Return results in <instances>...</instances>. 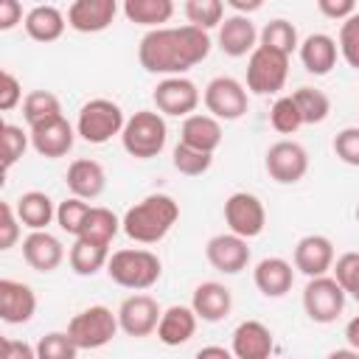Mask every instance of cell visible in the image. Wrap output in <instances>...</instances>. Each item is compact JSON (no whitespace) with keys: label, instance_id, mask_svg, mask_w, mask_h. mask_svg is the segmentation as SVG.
Wrapping results in <instances>:
<instances>
[{"label":"cell","instance_id":"12","mask_svg":"<svg viewBox=\"0 0 359 359\" xmlns=\"http://www.w3.org/2000/svg\"><path fill=\"white\" fill-rule=\"evenodd\" d=\"M264 168H266L269 180H275L278 185H294L309 171V154L294 140H278L266 149Z\"/></svg>","mask_w":359,"mask_h":359},{"label":"cell","instance_id":"44","mask_svg":"<svg viewBox=\"0 0 359 359\" xmlns=\"http://www.w3.org/2000/svg\"><path fill=\"white\" fill-rule=\"evenodd\" d=\"M334 154L345 163L359 168V126H345L334 135Z\"/></svg>","mask_w":359,"mask_h":359},{"label":"cell","instance_id":"50","mask_svg":"<svg viewBox=\"0 0 359 359\" xmlns=\"http://www.w3.org/2000/svg\"><path fill=\"white\" fill-rule=\"evenodd\" d=\"M194 359H236V356H233V351H227L222 345H205L194 353Z\"/></svg>","mask_w":359,"mask_h":359},{"label":"cell","instance_id":"6","mask_svg":"<svg viewBox=\"0 0 359 359\" xmlns=\"http://www.w3.org/2000/svg\"><path fill=\"white\" fill-rule=\"evenodd\" d=\"M118 331H121L118 311H112L107 306L81 309L67 323V334H70V339L76 342L79 351H98V348L109 345Z\"/></svg>","mask_w":359,"mask_h":359},{"label":"cell","instance_id":"25","mask_svg":"<svg viewBox=\"0 0 359 359\" xmlns=\"http://www.w3.org/2000/svg\"><path fill=\"white\" fill-rule=\"evenodd\" d=\"M180 143H185V146H191L196 151L213 154L222 146V121H216L208 112L188 115L182 121V126H180Z\"/></svg>","mask_w":359,"mask_h":359},{"label":"cell","instance_id":"54","mask_svg":"<svg viewBox=\"0 0 359 359\" xmlns=\"http://www.w3.org/2000/svg\"><path fill=\"white\" fill-rule=\"evenodd\" d=\"M356 222H359V205H356Z\"/></svg>","mask_w":359,"mask_h":359},{"label":"cell","instance_id":"14","mask_svg":"<svg viewBox=\"0 0 359 359\" xmlns=\"http://www.w3.org/2000/svg\"><path fill=\"white\" fill-rule=\"evenodd\" d=\"M208 264L222 275H238L250 264V247L247 238H238L233 233H219L205 244Z\"/></svg>","mask_w":359,"mask_h":359},{"label":"cell","instance_id":"37","mask_svg":"<svg viewBox=\"0 0 359 359\" xmlns=\"http://www.w3.org/2000/svg\"><path fill=\"white\" fill-rule=\"evenodd\" d=\"M90 208L93 205H87L84 199H79V196H67V199H62L59 205H56V224L67 233V236H81V227H84V222H87V216H90Z\"/></svg>","mask_w":359,"mask_h":359},{"label":"cell","instance_id":"49","mask_svg":"<svg viewBox=\"0 0 359 359\" xmlns=\"http://www.w3.org/2000/svg\"><path fill=\"white\" fill-rule=\"evenodd\" d=\"M22 20V6L17 0H0V31H11Z\"/></svg>","mask_w":359,"mask_h":359},{"label":"cell","instance_id":"22","mask_svg":"<svg viewBox=\"0 0 359 359\" xmlns=\"http://www.w3.org/2000/svg\"><path fill=\"white\" fill-rule=\"evenodd\" d=\"M219 48H222V53H227L233 59L250 56L258 48L255 22L250 17H241V14L224 17V22L219 25Z\"/></svg>","mask_w":359,"mask_h":359},{"label":"cell","instance_id":"55","mask_svg":"<svg viewBox=\"0 0 359 359\" xmlns=\"http://www.w3.org/2000/svg\"><path fill=\"white\" fill-rule=\"evenodd\" d=\"M353 300H356V303H359V294H356V297H353Z\"/></svg>","mask_w":359,"mask_h":359},{"label":"cell","instance_id":"52","mask_svg":"<svg viewBox=\"0 0 359 359\" xmlns=\"http://www.w3.org/2000/svg\"><path fill=\"white\" fill-rule=\"evenodd\" d=\"M230 3V8H236V14H241V17H247L250 11H258L264 3L261 0H227Z\"/></svg>","mask_w":359,"mask_h":359},{"label":"cell","instance_id":"53","mask_svg":"<svg viewBox=\"0 0 359 359\" xmlns=\"http://www.w3.org/2000/svg\"><path fill=\"white\" fill-rule=\"evenodd\" d=\"M325 359H359V351H353V348H337Z\"/></svg>","mask_w":359,"mask_h":359},{"label":"cell","instance_id":"33","mask_svg":"<svg viewBox=\"0 0 359 359\" xmlns=\"http://www.w3.org/2000/svg\"><path fill=\"white\" fill-rule=\"evenodd\" d=\"M258 45L269 48V50H278L283 56H292V50L300 48V39H297V28L283 20V17H275L269 20L261 31H258Z\"/></svg>","mask_w":359,"mask_h":359},{"label":"cell","instance_id":"46","mask_svg":"<svg viewBox=\"0 0 359 359\" xmlns=\"http://www.w3.org/2000/svg\"><path fill=\"white\" fill-rule=\"evenodd\" d=\"M22 84L20 79L11 73V70H3L0 73V109L3 112H11L17 104H22Z\"/></svg>","mask_w":359,"mask_h":359},{"label":"cell","instance_id":"16","mask_svg":"<svg viewBox=\"0 0 359 359\" xmlns=\"http://www.w3.org/2000/svg\"><path fill=\"white\" fill-rule=\"evenodd\" d=\"M76 126L62 115L31 129V149L45 160H59L73 149Z\"/></svg>","mask_w":359,"mask_h":359},{"label":"cell","instance_id":"47","mask_svg":"<svg viewBox=\"0 0 359 359\" xmlns=\"http://www.w3.org/2000/svg\"><path fill=\"white\" fill-rule=\"evenodd\" d=\"M317 8L328 20H339V22H345L348 17L356 14V3L353 0H317Z\"/></svg>","mask_w":359,"mask_h":359},{"label":"cell","instance_id":"51","mask_svg":"<svg viewBox=\"0 0 359 359\" xmlns=\"http://www.w3.org/2000/svg\"><path fill=\"white\" fill-rule=\"evenodd\" d=\"M345 339H348V348L359 351V314L348 320V325H345Z\"/></svg>","mask_w":359,"mask_h":359},{"label":"cell","instance_id":"9","mask_svg":"<svg viewBox=\"0 0 359 359\" xmlns=\"http://www.w3.org/2000/svg\"><path fill=\"white\" fill-rule=\"evenodd\" d=\"M345 297L348 294L342 292V286L331 275L309 278V283L303 289V311L311 323L328 325L345 311Z\"/></svg>","mask_w":359,"mask_h":359},{"label":"cell","instance_id":"18","mask_svg":"<svg viewBox=\"0 0 359 359\" xmlns=\"http://www.w3.org/2000/svg\"><path fill=\"white\" fill-rule=\"evenodd\" d=\"M118 14L115 0H76L67 8V25L79 34H98L112 25Z\"/></svg>","mask_w":359,"mask_h":359},{"label":"cell","instance_id":"21","mask_svg":"<svg viewBox=\"0 0 359 359\" xmlns=\"http://www.w3.org/2000/svg\"><path fill=\"white\" fill-rule=\"evenodd\" d=\"M65 185L70 191V196H79V199H95L104 194L107 188V171L98 160H90V157H79L67 165V174H65Z\"/></svg>","mask_w":359,"mask_h":359},{"label":"cell","instance_id":"48","mask_svg":"<svg viewBox=\"0 0 359 359\" xmlns=\"http://www.w3.org/2000/svg\"><path fill=\"white\" fill-rule=\"evenodd\" d=\"M3 359H36V345H28L25 339H3Z\"/></svg>","mask_w":359,"mask_h":359},{"label":"cell","instance_id":"24","mask_svg":"<svg viewBox=\"0 0 359 359\" xmlns=\"http://www.w3.org/2000/svg\"><path fill=\"white\" fill-rule=\"evenodd\" d=\"M191 309L194 314L202 320V323H219L230 314L233 309V294L224 283L219 280H202L196 289H194V297H191Z\"/></svg>","mask_w":359,"mask_h":359},{"label":"cell","instance_id":"29","mask_svg":"<svg viewBox=\"0 0 359 359\" xmlns=\"http://www.w3.org/2000/svg\"><path fill=\"white\" fill-rule=\"evenodd\" d=\"M22 25H25V34L34 42H56L65 34L67 17L56 6H34L25 14V22Z\"/></svg>","mask_w":359,"mask_h":359},{"label":"cell","instance_id":"4","mask_svg":"<svg viewBox=\"0 0 359 359\" xmlns=\"http://www.w3.org/2000/svg\"><path fill=\"white\" fill-rule=\"evenodd\" d=\"M165 140H168V126L157 109H137L135 115L126 118V126L121 132L123 151L132 154L135 160L157 157L165 149Z\"/></svg>","mask_w":359,"mask_h":359},{"label":"cell","instance_id":"40","mask_svg":"<svg viewBox=\"0 0 359 359\" xmlns=\"http://www.w3.org/2000/svg\"><path fill=\"white\" fill-rule=\"evenodd\" d=\"M79 348L67 331H48L36 342V359H76Z\"/></svg>","mask_w":359,"mask_h":359},{"label":"cell","instance_id":"30","mask_svg":"<svg viewBox=\"0 0 359 359\" xmlns=\"http://www.w3.org/2000/svg\"><path fill=\"white\" fill-rule=\"evenodd\" d=\"M109 244H98V241H90V238H76L70 252H67V261H70V269L81 278H90L101 269H107L109 264Z\"/></svg>","mask_w":359,"mask_h":359},{"label":"cell","instance_id":"39","mask_svg":"<svg viewBox=\"0 0 359 359\" xmlns=\"http://www.w3.org/2000/svg\"><path fill=\"white\" fill-rule=\"evenodd\" d=\"M269 123H272V129L280 132V135H294V132L303 126L300 109H297V104H294L292 95H280V98L272 104V109H269Z\"/></svg>","mask_w":359,"mask_h":359},{"label":"cell","instance_id":"15","mask_svg":"<svg viewBox=\"0 0 359 359\" xmlns=\"http://www.w3.org/2000/svg\"><path fill=\"white\" fill-rule=\"evenodd\" d=\"M292 258H294V269L303 272L306 278H323L334 269V241L320 233L303 236L294 244Z\"/></svg>","mask_w":359,"mask_h":359},{"label":"cell","instance_id":"41","mask_svg":"<svg viewBox=\"0 0 359 359\" xmlns=\"http://www.w3.org/2000/svg\"><path fill=\"white\" fill-rule=\"evenodd\" d=\"M0 135H3V171H8L31 146V132H25L17 123H3Z\"/></svg>","mask_w":359,"mask_h":359},{"label":"cell","instance_id":"43","mask_svg":"<svg viewBox=\"0 0 359 359\" xmlns=\"http://www.w3.org/2000/svg\"><path fill=\"white\" fill-rule=\"evenodd\" d=\"M337 48H339V56L348 62V67L359 70V11L339 25Z\"/></svg>","mask_w":359,"mask_h":359},{"label":"cell","instance_id":"2","mask_svg":"<svg viewBox=\"0 0 359 359\" xmlns=\"http://www.w3.org/2000/svg\"><path fill=\"white\" fill-rule=\"evenodd\" d=\"M177 219H180V205L174 196L149 194L123 213L121 230L137 244H157L168 236V230L177 224Z\"/></svg>","mask_w":359,"mask_h":359},{"label":"cell","instance_id":"32","mask_svg":"<svg viewBox=\"0 0 359 359\" xmlns=\"http://www.w3.org/2000/svg\"><path fill=\"white\" fill-rule=\"evenodd\" d=\"M22 118L28 123V129L48 123L53 118H62V101L59 95H53L50 90H31L22 101Z\"/></svg>","mask_w":359,"mask_h":359},{"label":"cell","instance_id":"28","mask_svg":"<svg viewBox=\"0 0 359 359\" xmlns=\"http://www.w3.org/2000/svg\"><path fill=\"white\" fill-rule=\"evenodd\" d=\"M20 224H25L31 233L34 230H48V224L56 219V205L45 191H25L14 202Z\"/></svg>","mask_w":359,"mask_h":359},{"label":"cell","instance_id":"11","mask_svg":"<svg viewBox=\"0 0 359 359\" xmlns=\"http://www.w3.org/2000/svg\"><path fill=\"white\" fill-rule=\"evenodd\" d=\"M199 87L185 79V76H168L163 79L154 93H151V101L157 107L160 115H168V118H188L196 112L199 107Z\"/></svg>","mask_w":359,"mask_h":359},{"label":"cell","instance_id":"13","mask_svg":"<svg viewBox=\"0 0 359 359\" xmlns=\"http://www.w3.org/2000/svg\"><path fill=\"white\" fill-rule=\"evenodd\" d=\"M163 309L151 294H129L121 306H118V325L126 337L143 339L151 337L160 325Z\"/></svg>","mask_w":359,"mask_h":359},{"label":"cell","instance_id":"38","mask_svg":"<svg viewBox=\"0 0 359 359\" xmlns=\"http://www.w3.org/2000/svg\"><path fill=\"white\" fill-rule=\"evenodd\" d=\"M171 163L185 177H202L213 165V154H205V151H196L185 143H177L174 151H171Z\"/></svg>","mask_w":359,"mask_h":359},{"label":"cell","instance_id":"10","mask_svg":"<svg viewBox=\"0 0 359 359\" xmlns=\"http://www.w3.org/2000/svg\"><path fill=\"white\" fill-rule=\"evenodd\" d=\"M224 222L233 236L238 238H255L266 227V210L264 202L250 191H236L224 199Z\"/></svg>","mask_w":359,"mask_h":359},{"label":"cell","instance_id":"27","mask_svg":"<svg viewBox=\"0 0 359 359\" xmlns=\"http://www.w3.org/2000/svg\"><path fill=\"white\" fill-rule=\"evenodd\" d=\"M196 323L199 317L194 314L191 306H168L160 317V325H157V339L168 348H177V345H185L194 334H196Z\"/></svg>","mask_w":359,"mask_h":359},{"label":"cell","instance_id":"26","mask_svg":"<svg viewBox=\"0 0 359 359\" xmlns=\"http://www.w3.org/2000/svg\"><path fill=\"white\" fill-rule=\"evenodd\" d=\"M300 62L306 67V73L311 76H328L334 67H337V56H339V48H337V39L328 36V34H309L300 48Z\"/></svg>","mask_w":359,"mask_h":359},{"label":"cell","instance_id":"19","mask_svg":"<svg viewBox=\"0 0 359 359\" xmlns=\"http://www.w3.org/2000/svg\"><path fill=\"white\" fill-rule=\"evenodd\" d=\"M22 258H25V264L34 269V272H53V269H59L62 266V261H65V247H62V241L53 236V233H48V230H34V233H28L25 238H22Z\"/></svg>","mask_w":359,"mask_h":359},{"label":"cell","instance_id":"34","mask_svg":"<svg viewBox=\"0 0 359 359\" xmlns=\"http://www.w3.org/2000/svg\"><path fill=\"white\" fill-rule=\"evenodd\" d=\"M182 14H185L188 25H194L199 31H210L224 22V3L222 0H185Z\"/></svg>","mask_w":359,"mask_h":359},{"label":"cell","instance_id":"20","mask_svg":"<svg viewBox=\"0 0 359 359\" xmlns=\"http://www.w3.org/2000/svg\"><path fill=\"white\" fill-rule=\"evenodd\" d=\"M36 314V294L28 283L3 278L0 280V317L8 325H22Z\"/></svg>","mask_w":359,"mask_h":359},{"label":"cell","instance_id":"17","mask_svg":"<svg viewBox=\"0 0 359 359\" xmlns=\"http://www.w3.org/2000/svg\"><path fill=\"white\" fill-rule=\"evenodd\" d=\"M230 351L236 359H269L275 351L272 331L261 320H244L233 331Z\"/></svg>","mask_w":359,"mask_h":359},{"label":"cell","instance_id":"23","mask_svg":"<svg viewBox=\"0 0 359 359\" xmlns=\"http://www.w3.org/2000/svg\"><path fill=\"white\" fill-rule=\"evenodd\" d=\"M252 280H255V289L264 294V297H283L292 292V283H294V269L286 258H278V255H269V258H261L252 269Z\"/></svg>","mask_w":359,"mask_h":359},{"label":"cell","instance_id":"45","mask_svg":"<svg viewBox=\"0 0 359 359\" xmlns=\"http://www.w3.org/2000/svg\"><path fill=\"white\" fill-rule=\"evenodd\" d=\"M20 238V219L11 202L0 205V250H11Z\"/></svg>","mask_w":359,"mask_h":359},{"label":"cell","instance_id":"36","mask_svg":"<svg viewBox=\"0 0 359 359\" xmlns=\"http://www.w3.org/2000/svg\"><path fill=\"white\" fill-rule=\"evenodd\" d=\"M118 230H121V219L109 208H90V216H87L79 238H90V241H98V244H112Z\"/></svg>","mask_w":359,"mask_h":359},{"label":"cell","instance_id":"35","mask_svg":"<svg viewBox=\"0 0 359 359\" xmlns=\"http://www.w3.org/2000/svg\"><path fill=\"white\" fill-rule=\"evenodd\" d=\"M292 98H294V104L300 109L303 123H311V126L323 123L328 118V112H331V98L317 87H297L292 93Z\"/></svg>","mask_w":359,"mask_h":359},{"label":"cell","instance_id":"8","mask_svg":"<svg viewBox=\"0 0 359 359\" xmlns=\"http://www.w3.org/2000/svg\"><path fill=\"white\" fill-rule=\"evenodd\" d=\"M202 101H205L208 115H213L216 121H238L241 115H247V107H250L247 87L233 76L210 79L205 84Z\"/></svg>","mask_w":359,"mask_h":359},{"label":"cell","instance_id":"31","mask_svg":"<svg viewBox=\"0 0 359 359\" xmlns=\"http://www.w3.org/2000/svg\"><path fill=\"white\" fill-rule=\"evenodd\" d=\"M123 14L129 22L146 25L154 31V28H163V22L174 17V3L171 0H126Z\"/></svg>","mask_w":359,"mask_h":359},{"label":"cell","instance_id":"42","mask_svg":"<svg viewBox=\"0 0 359 359\" xmlns=\"http://www.w3.org/2000/svg\"><path fill=\"white\" fill-rule=\"evenodd\" d=\"M334 280L342 286L345 294L356 297L359 294V252H342L337 261H334V269H331Z\"/></svg>","mask_w":359,"mask_h":359},{"label":"cell","instance_id":"7","mask_svg":"<svg viewBox=\"0 0 359 359\" xmlns=\"http://www.w3.org/2000/svg\"><path fill=\"white\" fill-rule=\"evenodd\" d=\"M289 76V56L258 45L247 59V90L255 95H272L283 90Z\"/></svg>","mask_w":359,"mask_h":359},{"label":"cell","instance_id":"3","mask_svg":"<svg viewBox=\"0 0 359 359\" xmlns=\"http://www.w3.org/2000/svg\"><path fill=\"white\" fill-rule=\"evenodd\" d=\"M160 272H163L160 258L151 250H140V247L115 250L109 255V264H107L109 280L123 286V289H132V292L151 289L160 280Z\"/></svg>","mask_w":359,"mask_h":359},{"label":"cell","instance_id":"5","mask_svg":"<svg viewBox=\"0 0 359 359\" xmlns=\"http://www.w3.org/2000/svg\"><path fill=\"white\" fill-rule=\"evenodd\" d=\"M126 126L123 109L121 104L109 101V98H93L79 109L76 118V135L93 146L109 143L115 135H121Z\"/></svg>","mask_w":359,"mask_h":359},{"label":"cell","instance_id":"1","mask_svg":"<svg viewBox=\"0 0 359 359\" xmlns=\"http://www.w3.org/2000/svg\"><path fill=\"white\" fill-rule=\"evenodd\" d=\"M210 53L208 31L194 25H174V28H154L137 45V62L146 73L157 76H182Z\"/></svg>","mask_w":359,"mask_h":359}]
</instances>
